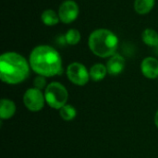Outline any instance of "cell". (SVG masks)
Listing matches in <instances>:
<instances>
[{
	"instance_id": "1",
	"label": "cell",
	"mask_w": 158,
	"mask_h": 158,
	"mask_svg": "<svg viewBox=\"0 0 158 158\" xmlns=\"http://www.w3.org/2000/svg\"><path fill=\"white\" fill-rule=\"evenodd\" d=\"M29 63L31 69L38 75L54 77L61 74L62 59L59 53L50 45H38L32 49Z\"/></svg>"
},
{
	"instance_id": "2",
	"label": "cell",
	"mask_w": 158,
	"mask_h": 158,
	"mask_svg": "<svg viewBox=\"0 0 158 158\" xmlns=\"http://www.w3.org/2000/svg\"><path fill=\"white\" fill-rule=\"evenodd\" d=\"M30 63L16 52H6L0 56V78L7 84H19L30 75Z\"/></svg>"
},
{
	"instance_id": "3",
	"label": "cell",
	"mask_w": 158,
	"mask_h": 158,
	"mask_svg": "<svg viewBox=\"0 0 158 158\" xmlns=\"http://www.w3.org/2000/svg\"><path fill=\"white\" fill-rule=\"evenodd\" d=\"M88 45L95 56L102 58L111 57L116 54L118 39L113 31L107 29H97L90 34Z\"/></svg>"
},
{
	"instance_id": "4",
	"label": "cell",
	"mask_w": 158,
	"mask_h": 158,
	"mask_svg": "<svg viewBox=\"0 0 158 158\" xmlns=\"http://www.w3.org/2000/svg\"><path fill=\"white\" fill-rule=\"evenodd\" d=\"M45 102L54 109H61L69 99V93L66 87L57 81H53L47 85L44 91Z\"/></svg>"
},
{
	"instance_id": "5",
	"label": "cell",
	"mask_w": 158,
	"mask_h": 158,
	"mask_svg": "<svg viewBox=\"0 0 158 158\" xmlns=\"http://www.w3.org/2000/svg\"><path fill=\"white\" fill-rule=\"evenodd\" d=\"M67 76L69 80L78 86H84L90 79V72L86 67L79 62H73L68 66Z\"/></svg>"
},
{
	"instance_id": "6",
	"label": "cell",
	"mask_w": 158,
	"mask_h": 158,
	"mask_svg": "<svg viewBox=\"0 0 158 158\" xmlns=\"http://www.w3.org/2000/svg\"><path fill=\"white\" fill-rule=\"evenodd\" d=\"M45 102L44 94L36 88L28 89L23 95V103L26 108L31 112H38L43 109Z\"/></svg>"
},
{
	"instance_id": "7",
	"label": "cell",
	"mask_w": 158,
	"mask_h": 158,
	"mask_svg": "<svg viewBox=\"0 0 158 158\" xmlns=\"http://www.w3.org/2000/svg\"><path fill=\"white\" fill-rule=\"evenodd\" d=\"M79 6L73 0L64 1L58 8V16L60 21L65 24H69L73 22L79 16Z\"/></svg>"
},
{
	"instance_id": "8",
	"label": "cell",
	"mask_w": 158,
	"mask_h": 158,
	"mask_svg": "<svg viewBox=\"0 0 158 158\" xmlns=\"http://www.w3.org/2000/svg\"><path fill=\"white\" fill-rule=\"evenodd\" d=\"M141 70L143 76L147 79L158 78V60L156 57H145L141 64Z\"/></svg>"
},
{
	"instance_id": "9",
	"label": "cell",
	"mask_w": 158,
	"mask_h": 158,
	"mask_svg": "<svg viewBox=\"0 0 158 158\" xmlns=\"http://www.w3.org/2000/svg\"><path fill=\"white\" fill-rule=\"evenodd\" d=\"M125 66H126L125 58L121 55L115 54L108 59V61L106 63L107 72H108V74H110L112 76L119 75L124 70Z\"/></svg>"
},
{
	"instance_id": "10",
	"label": "cell",
	"mask_w": 158,
	"mask_h": 158,
	"mask_svg": "<svg viewBox=\"0 0 158 158\" xmlns=\"http://www.w3.org/2000/svg\"><path fill=\"white\" fill-rule=\"evenodd\" d=\"M16 113V105L12 100L2 99L0 102V118L2 119H9Z\"/></svg>"
},
{
	"instance_id": "11",
	"label": "cell",
	"mask_w": 158,
	"mask_h": 158,
	"mask_svg": "<svg viewBox=\"0 0 158 158\" xmlns=\"http://www.w3.org/2000/svg\"><path fill=\"white\" fill-rule=\"evenodd\" d=\"M89 72H90V78L94 81H100L104 80L106 78V74L108 73L106 66H105L104 64H101V63L94 64L90 69Z\"/></svg>"
},
{
	"instance_id": "12",
	"label": "cell",
	"mask_w": 158,
	"mask_h": 158,
	"mask_svg": "<svg viewBox=\"0 0 158 158\" xmlns=\"http://www.w3.org/2000/svg\"><path fill=\"white\" fill-rule=\"evenodd\" d=\"M156 0H135L134 9L140 15L148 14L154 7Z\"/></svg>"
},
{
	"instance_id": "13",
	"label": "cell",
	"mask_w": 158,
	"mask_h": 158,
	"mask_svg": "<svg viewBox=\"0 0 158 158\" xmlns=\"http://www.w3.org/2000/svg\"><path fill=\"white\" fill-rule=\"evenodd\" d=\"M143 42L151 47H156L158 45V33L154 29H145L142 33Z\"/></svg>"
},
{
	"instance_id": "14",
	"label": "cell",
	"mask_w": 158,
	"mask_h": 158,
	"mask_svg": "<svg viewBox=\"0 0 158 158\" xmlns=\"http://www.w3.org/2000/svg\"><path fill=\"white\" fill-rule=\"evenodd\" d=\"M41 19H42L43 23L46 26L56 25L60 20L58 13H56V11H54L52 9L44 10L41 15Z\"/></svg>"
},
{
	"instance_id": "15",
	"label": "cell",
	"mask_w": 158,
	"mask_h": 158,
	"mask_svg": "<svg viewBox=\"0 0 158 158\" xmlns=\"http://www.w3.org/2000/svg\"><path fill=\"white\" fill-rule=\"evenodd\" d=\"M59 114H60V117L65 121H71V120H73L76 118L77 110L71 105H68L67 104L61 109H59Z\"/></svg>"
},
{
	"instance_id": "16",
	"label": "cell",
	"mask_w": 158,
	"mask_h": 158,
	"mask_svg": "<svg viewBox=\"0 0 158 158\" xmlns=\"http://www.w3.org/2000/svg\"><path fill=\"white\" fill-rule=\"evenodd\" d=\"M65 42L69 44V45H76L80 43L81 41V32L76 30V29H69L65 36Z\"/></svg>"
},
{
	"instance_id": "17",
	"label": "cell",
	"mask_w": 158,
	"mask_h": 158,
	"mask_svg": "<svg viewBox=\"0 0 158 158\" xmlns=\"http://www.w3.org/2000/svg\"><path fill=\"white\" fill-rule=\"evenodd\" d=\"M33 85H34V88L39 89V90H43V89L46 88L47 85H46L45 77L41 76V75H38V76L34 79V81H33Z\"/></svg>"
},
{
	"instance_id": "18",
	"label": "cell",
	"mask_w": 158,
	"mask_h": 158,
	"mask_svg": "<svg viewBox=\"0 0 158 158\" xmlns=\"http://www.w3.org/2000/svg\"><path fill=\"white\" fill-rule=\"evenodd\" d=\"M155 124H156V126L158 128V110L157 112L156 113V116H155Z\"/></svg>"
}]
</instances>
